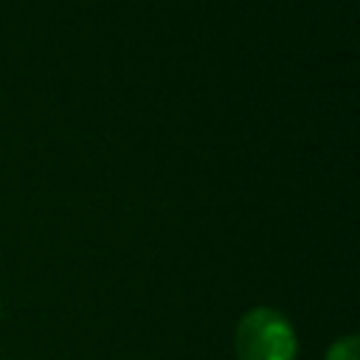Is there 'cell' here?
<instances>
[{
    "label": "cell",
    "instance_id": "cell-2",
    "mask_svg": "<svg viewBox=\"0 0 360 360\" xmlns=\"http://www.w3.org/2000/svg\"><path fill=\"white\" fill-rule=\"evenodd\" d=\"M357 352H360V338L357 335H346V338L335 340L326 349L323 360H357Z\"/></svg>",
    "mask_w": 360,
    "mask_h": 360
},
{
    "label": "cell",
    "instance_id": "cell-1",
    "mask_svg": "<svg viewBox=\"0 0 360 360\" xmlns=\"http://www.w3.org/2000/svg\"><path fill=\"white\" fill-rule=\"evenodd\" d=\"M236 360H295L298 335L290 318L273 307L248 309L233 332Z\"/></svg>",
    "mask_w": 360,
    "mask_h": 360
}]
</instances>
